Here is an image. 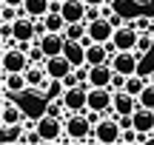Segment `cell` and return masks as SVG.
<instances>
[{"mask_svg":"<svg viewBox=\"0 0 154 145\" xmlns=\"http://www.w3.org/2000/svg\"><path fill=\"white\" fill-rule=\"evenodd\" d=\"M97 17H103V9H100V6H88V9H86V23L88 20H97Z\"/></svg>","mask_w":154,"mask_h":145,"instance_id":"4316f807","label":"cell"},{"mask_svg":"<svg viewBox=\"0 0 154 145\" xmlns=\"http://www.w3.org/2000/svg\"><path fill=\"white\" fill-rule=\"evenodd\" d=\"M140 105V100L134 94H128L126 88H120V91H114V111L117 114H134V108Z\"/></svg>","mask_w":154,"mask_h":145,"instance_id":"e0dca14e","label":"cell"},{"mask_svg":"<svg viewBox=\"0 0 154 145\" xmlns=\"http://www.w3.org/2000/svg\"><path fill=\"white\" fill-rule=\"evenodd\" d=\"M126 74H120V71H114V77H111V91H120V88H126Z\"/></svg>","mask_w":154,"mask_h":145,"instance_id":"484cf974","label":"cell"},{"mask_svg":"<svg viewBox=\"0 0 154 145\" xmlns=\"http://www.w3.org/2000/svg\"><path fill=\"white\" fill-rule=\"evenodd\" d=\"M46 71H49V77H57V80H63L66 74H72L74 71V66H72V60H69L66 54H57V57H46Z\"/></svg>","mask_w":154,"mask_h":145,"instance_id":"7c38bea8","label":"cell"},{"mask_svg":"<svg viewBox=\"0 0 154 145\" xmlns=\"http://www.w3.org/2000/svg\"><path fill=\"white\" fill-rule=\"evenodd\" d=\"M151 43H154V34L151 31H140V40H137V54H149L151 51Z\"/></svg>","mask_w":154,"mask_h":145,"instance_id":"603a6c76","label":"cell"},{"mask_svg":"<svg viewBox=\"0 0 154 145\" xmlns=\"http://www.w3.org/2000/svg\"><path fill=\"white\" fill-rule=\"evenodd\" d=\"M111 77H114V68L109 63H100V66H88V83L97 85V88H111Z\"/></svg>","mask_w":154,"mask_h":145,"instance_id":"8fae6325","label":"cell"},{"mask_svg":"<svg viewBox=\"0 0 154 145\" xmlns=\"http://www.w3.org/2000/svg\"><path fill=\"white\" fill-rule=\"evenodd\" d=\"M11 28H14V40L17 43H34V40H37V23L29 14H20L11 23Z\"/></svg>","mask_w":154,"mask_h":145,"instance_id":"52a82bcc","label":"cell"},{"mask_svg":"<svg viewBox=\"0 0 154 145\" xmlns=\"http://www.w3.org/2000/svg\"><path fill=\"white\" fill-rule=\"evenodd\" d=\"M77 83H80V80H77V74H74V71L63 77V85H66V88H72V85H77Z\"/></svg>","mask_w":154,"mask_h":145,"instance_id":"83f0119b","label":"cell"},{"mask_svg":"<svg viewBox=\"0 0 154 145\" xmlns=\"http://www.w3.org/2000/svg\"><path fill=\"white\" fill-rule=\"evenodd\" d=\"M88 37L94 43H111L114 37V26H111L109 17H97V20H88Z\"/></svg>","mask_w":154,"mask_h":145,"instance_id":"9c48e42d","label":"cell"},{"mask_svg":"<svg viewBox=\"0 0 154 145\" xmlns=\"http://www.w3.org/2000/svg\"><path fill=\"white\" fill-rule=\"evenodd\" d=\"M32 66V60H29V54L23 49H6L3 51V57H0V68H3L6 74L9 71H26V68Z\"/></svg>","mask_w":154,"mask_h":145,"instance_id":"5b68a950","label":"cell"},{"mask_svg":"<svg viewBox=\"0 0 154 145\" xmlns=\"http://www.w3.org/2000/svg\"><path fill=\"white\" fill-rule=\"evenodd\" d=\"M131 117H134V128L137 131H154V108L137 105Z\"/></svg>","mask_w":154,"mask_h":145,"instance_id":"ac0fdd59","label":"cell"},{"mask_svg":"<svg viewBox=\"0 0 154 145\" xmlns=\"http://www.w3.org/2000/svg\"><path fill=\"white\" fill-rule=\"evenodd\" d=\"M3 3H9V6H23L26 0H3Z\"/></svg>","mask_w":154,"mask_h":145,"instance_id":"f1b7e54d","label":"cell"},{"mask_svg":"<svg viewBox=\"0 0 154 145\" xmlns=\"http://www.w3.org/2000/svg\"><path fill=\"white\" fill-rule=\"evenodd\" d=\"M20 14H26L23 6H9V3H3V9H0V20H3V23H14Z\"/></svg>","mask_w":154,"mask_h":145,"instance_id":"7402d4cb","label":"cell"},{"mask_svg":"<svg viewBox=\"0 0 154 145\" xmlns=\"http://www.w3.org/2000/svg\"><path fill=\"white\" fill-rule=\"evenodd\" d=\"M120 134H123V128L117 123V117H109V114L94 125V142H100V145H117Z\"/></svg>","mask_w":154,"mask_h":145,"instance_id":"3957f363","label":"cell"},{"mask_svg":"<svg viewBox=\"0 0 154 145\" xmlns=\"http://www.w3.org/2000/svg\"><path fill=\"white\" fill-rule=\"evenodd\" d=\"M3 91L6 94H23L29 91V80H26V71H3Z\"/></svg>","mask_w":154,"mask_h":145,"instance_id":"4fadbf2b","label":"cell"},{"mask_svg":"<svg viewBox=\"0 0 154 145\" xmlns=\"http://www.w3.org/2000/svg\"><path fill=\"white\" fill-rule=\"evenodd\" d=\"M86 9L88 3L86 0H63V17H66V23H77V20H86Z\"/></svg>","mask_w":154,"mask_h":145,"instance_id":"9a60e30c","label":"cell"},{"mask_svg":"<svg viewBox=\"0 0 154 145\" xmlns=\"http://www.w3.org/2000/svg\"><path fill=\"white\" fill-rule=\"evenodd\" d=\"M137 40H140V31L131 26V20H128V23H123L120 28H114L111 43H114L117 51H134V49H137Z\"/></svg>","mask_w":154,"mask_h":145,"instance_id":"277c9868","label":"cell"},{"mask_svg":"<svg viewBox=\"0 0 154 145\" xmlns=\"http://www.w3.org/2000/svg\"><path fill=\"white\" fill-rule=\"evenodd\" d=\"M29 60H32V66H43V63H46V54H43V49H40L37 43H34L32 51H29Z\"/></svg>","mask_w":154,"mask_h":145,"instance_id":"d4e9b609","label":"cell"},{"mask_svg":"<svg viewBox=\"0 0 154 145\" xmlns=\"http://www.w3.org/2000/svg\"><path fill=\"white\" fill-rule=\"evenodd\" d=\"M137 100H140V105H146V108H154V83H151V80H149V85L143 88V94H140Z\"/></svg>","mask_w":154,"mask_h":145,"instance_id":"cb8c5ba5","label":"cell"},{"mask_svg":"<svg viewBox=\"0 0 154 145\" xmlns=\"http://www.w3.org/2000/svg\"><path fill=\"white\" fill-rule=\"evenodd\" d=\"M140 60H143V54H137V51H117V54L111 57V68L126 74V77H131V74H137Z\"/></svg>","mask_w":154,"mask_h":145,"instance_id":"8992f818","label":"cell"},{"mask_svg":"<svg viewBox=\"0 0 154 145\" xmlns=\"http://www.w3.org/2000/svg\"><path fill=\"white\" fill-rule=\"evenodd\" d=\"M26 80H29V91H40L49 80V71L46 66H29L26 68Z\"/></svg>","mask_w":154,"mask_h":145,"instance_id":"d6986e66","label":"cell"},{"mask_svg":"<svg viewBox=\"0 0 154 145\" xmlns=\"http://www.w3.org/2000/svg\"><path fill=\"white\" fill-rule=\"evenodd\" d=\"M146 85H149V77H143V74H131V77L126 80V91H128V94H134V97L143 94Z\"/></svg>","mask_w":154,"mask_h":145,"instance_id":"44dd1931","label":"cell"},{"mask_svg":"<svg viewBox=\"0 0 154 145\" xmlns=\"http://www.w3.org/2000/svg\"><path fill=\"white\" fill-rule=\"evenodd\" d=\"M66 134L72 142H94V123L86 117V111H77L66 117Z\"/></svg>","mask_w":154,"mask_h":145,"instance_id":"6da1fadb","label":"cell"},{"mask_svg":"<svg viewBox=\"0 0 154 145\" xmlns=\"http://www.w3.org/2000/svg\"><path fill=\"white\" fill-rule=\"evenodd\" d=\"M23 120H26V117H23V108H20V105H14V102L6 97V100H3V111H0V125H3V131L17 128Z\"/></svg>","mask_w":154,"mask_h":145,"instance_id":"30bf717a","label":"cell"},{"mask_svg":"<svg viewBox=\"0 0 154 145\" xmlns=\"http://www.w3.org/2000/svg\"><path fill=\"white\" fill-rule=\"evenodd\" d=\"M49 9H51V0H26L23 3V11H26L29 17H46L49 14Z\"/></svg>","mask_w":154,"mask_h":145,"instance_id":"ffe728a7","label":"cell"},{"mask_svg":"<svg viewBox=\"0 0 154 145\" xmlns=\"http://www.w3.org/2000/svg\"><path fill=\"white\" fill-rule=\"evenodd\" d=\"M37 131L43 137V142H72V137L66 134V125H63L60 117H51V114H43L37 120Z\"/></svg>","mask_w":154,"mask_h":145,"instance_id":"7a4b0ae2","label":"cell"},{"mask_svg":"<svg viewBox=\"0 0 154 145\" xmlns=\"http://www.w3.org/2000/svg\"><path fill=\"white\" fill-rule=\"evenodd\" d=\"M111 60V54H109V46L106 43H88L86 46V63L88 66H100V63H109Z\"/></svg>","mask_w":154,"mask_h":145,"instance_id":"2e32d148","label":"cell"},{"mask_svg":"<svg viewBox=\"0 0 154 145\" xmlns=\"http://www.w3.org/2000/svg\"><path fill=\"white\" fill-rule=\"evenodd\" d=\"M63 54L72 60V66H86V40H69L66 37V49H63Z\"/></svg>","mask_w":154,"mask_h":145,"instance_id":"5bb4252c","label":"cell"},{"mask_svg":"<svg viewBox=\"0 0 154 145\" xmlns=\"http://www.w3.org/2000/svg\"><path fill=\"white\" fill-rule=\"evenodd\" d=\"M34 43L43 49L46 57H57V54H63V49H66V34L63 31H46L43 37H37Z\"/></svg>","mask_w":154,"mask_h":145,"instance_id":"ba28073f","label":"cell"}]
</instances>
